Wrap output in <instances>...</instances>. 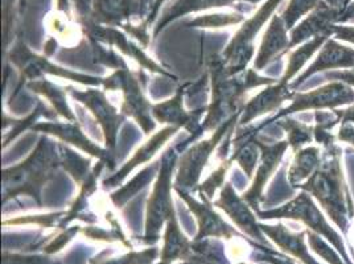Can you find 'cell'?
I'll return each instance as SVG.
<instances>
[{
    "mask_svg": "<svg viewBox=\"0 0 354 264\" xmlns=\"http://www.w3.org/2000/svg\"><path fill=\"white\" fill-rule=\"evenodd\" d=\"M301 188L317 198L329 218L346 234L354 214L353 202L342 176L341 149L336 144L325 147L320 165Z\"/></svg>",
    "mask_w": 354,
    "mask_h": 264,
    "instance_id": "1",
    "label": "cell"
},
{
    "mask_svg": "<svg viewBox=\"0 0 354 264\" xmlns=\"http://www.w3.org/2000/svg\"><path fill=\"white\" fill-rule=\"evenodd\" d=\"M267 216H268V218H271V216H274V217L296 218V220L304 222L310 227V232L322 235L335 249L339 251V254L342 255V259L345 263L353 264L346 252V247L342 242L341 235L330 226V223L326 220L323 213L319 210V207L313 204L308 193H303V194L297 196L292 202L281 207V210H277V211H272L268 214L266 213V217Z\"/></svg>",
    "mask_w": 354,
    "mask_h": 264,
    "instance_id": "2",
    "label": "cell"
},
{
    "mask_svg": "<svg viewBox=\"0 0 354 264\" xmlns=\"http://www.w3.org/2000/svg\"><path fill=\"white\" fill-rule=\"evenodd\" d=\"M345 104H354V90L352 86L335 81L325 86L316 88L306 94H297L292 104L286 109L281 115L303 110H323L336 109Z\"/></svg>",
    "mask_w": 354,
    "mask_h": 264,
    "instance_id": "3",
    "label": "cell"
},
{
    "mask_svg": "<svg viewBox=\"0 0 354 264\" xmlns=\"http://www.w3.org/2000/svg\"><path fill=\"white\" fill-rule=\"evenodd\" d=\"M335 69H354V49L339 44L335 40H326L310 68L300 75V78H297L294 88H297L313 74Z\"/></svg>",
    "mask_w": 354,
    "mask_h": 264,
    "instance_id": "4",
    "label": "cell"
},
{
    "mask_svg": "<svg viewBox=\"0 0 354 264\" xmlns=\"http://www.w3.org/2000/svg\"><path fill=\"white\" fill-rule=\"evenodd\" d=\"M266 232L272 236V239L281 246V249H286L291 255L299 258L306 264H320L313 259L308 252V249L306 246V235L307 233H300V234H291L283 226L279 227H266Z\"/></svg>",
    "mask_w": 354,
    "mask_h": 264,
    "instance_id": "5",
    "label": "cell"
},
{
    "mask_svg": "<svg viewBox=\"0 0 354 264\" xmlns=\"http://www.w3.org/2000/svg\"><path fill=\"white\" fill-rule=\"evenodd\" d=\"M320 162H322V156H320L319 148L308 147L300 151L296 156L295 162L290 172L291 181L295 184V182H301L306 178H310L317 169V167L320 165Z\"/></svg>",
    "mask_w": 354,
    "mask_h": 264,
    "instance_id": "6",
    "label": "cell"
},
{
    "mask_svg": "<svg viewBox=\"0 0 354 264\" xmlns=\"http://www.w3.org/2000/svg\"><path fill=\"white\" fill-rule=\"evenodd\" d=\"M326 40H328V36H326V35L317 36V37H315L312 41H310L308 44L299 48L295 53L290 57L288 66H287V72H286V75H284V78H283V84H286L291 77H294V75L304 66V64L312 57V55H313L320 46H323V44H324Z\"/></svg>",
    "mask_w": 354,
    "mask_h": 264,
    "instance_id": "7",
    "label": "cell"
},
{
    "mask_svg": "<svg viewBox=\"0 0 354 264\" xmlns=\"http://www.w3.org/2000/svg\"><path fill=\"white\" fill-rule=\"evenodd\" d=\"M308 234V241H310V247L312 249L320 255L322 258H324L325 261L329 264H346L341 261L337 252H335V249H332L323 238H320L322 235L316 234L313 232H307Z\"/></svg>",
    "mask_w": 354,
    "mask_h": 264,
    "instance_id": "8",
    "label": "cell"
},
{
    "mask_svg": "<svg viewBox=\"0 0 354 264\" xmlns=\"http://www.w3.org/2000/svg\"><path fill=\"white\" fill-rule=\"evenodd\" d=\"M288 122H290V144L299 148L306 143H310L312 133L315 130H312V127L307 124L295 123V120H288Z\"/></svg>",
    "mask_w": 354,
    "mask_h": 264,
    "instance_id": "9",
    "label": "cell"
},
{
    "mask_svg": "<svg viewBox=\"0 0 354 264\" xmlns=\"http://www.w3.org/2000/svg\"><path fill=\"white\" fill-rule=\"evenodd\" d=\"M325 78H330L335 81H341L349 86L354 88V69L349 70H341V72H330V73H325Z\"/></svg>",
    "mask_w": 354,
    "mask_h": 264,
    "instance_id": "10",
    "label": "cell"
},
{
    "mask_svg": "<svg viewBox=\"0 0 354 264\" xmlns=\"http://www.w3.org/2000/svg\"><path fill=\"white\" fill-rule=\"evenodd\" d=\"M339 139L342 142H348L354 146V124L352 123H345L341 124V129L339 131Z\"/></svg>",
    "mask_w": 354,
    "mask_h": 264,
    "instance_id": "11",
    "label": "cell"
},
{
    "mask_svg": "<svg viewBox=\"0 0 354 264\" xmlns=\"http://www.w3.org/2000/svg\"><path fill=\"white\" fill-rule=\"evenodd\" d=\"M333 113L339 117V123H352V124H354V104L346 110H335Z\"/></svg>",
    "mask_w": 354,
    "mask_h": 264,
    "instance_id": "12",
    "label": "cell"
},
{
    "mask_svg": "<svg viewBox=\"0 0 354 264\" xmlns=\"http://www.w3.org/2000/svg\"><path fill=\"white\" fill-rule=\"evenodd\" d=\"M333 32H336L337 33V39H341V40H346V41H351V43H354V30H351V28H332V33Z\"/></svg>",
    "mask_w": 354,
    "mask_h": 264,
    "instance_id": "13",
    "label": "cell"
},
{
    "mask_svg": "<svg viewBox=\"0 0 354 264\" xmlns=\"http://www.w3.org/2000/svg\"><path fill=\"white\" fill-rule=\"evenodd\" d=\"M274 264H294L290 258H268Z\"/></svg>",
    "mask_w": 354,
    "mask_h": 264,
    "instance_id": "14",
    "label": "cell"
}]
</instances>
